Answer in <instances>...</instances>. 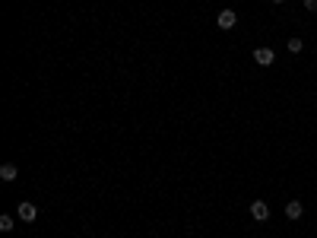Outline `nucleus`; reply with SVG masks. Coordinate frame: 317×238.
I'll return each instance as SVG.
<instances>
[{
	"mask_svg": "<svg viewBox=\"0 0 317 238\" xmlns=\"http://www.w3.org/2000/svg\"><path fill=\"white\" fill-rule=\"evenodd\" d=\"M235 22H238V13H235V10H222V13L216 16V26H219V29H235Z\"/></svg>",
	"mask_w": 317,
	"mask_h": 238,
	"instance_id": "nucleus-1",
	"label": "nucleus"
},
{
	"mask_svg": "<svg viewBox=\"0 0 317 238\" xmlns=\"http://www.w3.org/2000/svg\"><path fill=\"white\" fill-rule=\"evenodd\" d=\"M251 216L257 219V222H267V219H270V206L263 203V200H254V203H251Z\"/></svg>",
	"mask_w": 317,
	"mask_h": 238,
	"instance_id": "nucleus-2",
	"label": "nucleus"
},
{
	"mask_svg": "<svg viewBox=\"0 0 317 238\" xmlns=\"http://www.w3.org/2000/svg\"><path fill=\"white\" fill-rule=\"evenodd\" d=\"M254 60H257L260 67H270L276 60V54H273V48H257V51H254Z\"/></svg>",
	"mask_w": 317,
	"mask_h": 238,
	"instance_id": "nucleus-3",
	"label": "nucleus"
},
{
	"mask_svg": "<svg viewBox=\"0 0 317 238\" xmlns=\"http://www.w3.org/2000/svg\"><path fill=\"white\" fill-rule=\"evenodd\" d=\"M285 216H289V219H301V216H305V206H301L298 200H289V203H285Z\"/></svg>",
	"mask_w": 317,
	"mask_h": 238,
	"instance_id": "nucleus-4",
	"label": "nucleus"
},
{
	"mask_svg": "<svg viewBox=\"0 0 317 238\" xmlns=\"http://www.w3.org/2000/svg\"><path fill=\"white\" fill-rule=\"evenodd\" d=\"M16 175H19V168L13 165V162H3V165H0V178H3V181H16Z\"/></svg>",
	"mask_w": 317,
	"mask_h": 238,
	"instance_id": "nucleus-5",
	"label": "nucleus"
},
{
	"mask_svg": "<svg viewBox=\"0 0 317 238\" xmlns=\"http://www.w3.org/2000/svg\"><path fill=\"white\" fill-rule=\"evenodd\" d=\"M35 216H39V210H35L32 203H19V219H26V222H32Z\"/></svg>",
	"mask_w": 317,
	"mask_h": 238,
	"instance_id": "nucleus-6",
	"label": "nucleus"
},
{
	"mask_svg": "<svg viewBox=\"0 0 317 238\" xmlns=\"http://www.w3.org/2000/svg\"><path fill=\"white\" fill-rule=\"evenodd\" d=\"M301 48H305V42H301V38H289V51H292V54H298Z\"/></svg>",
	"mask_w": 317,
	"mask_h": 238,
	"instance_id": "nucleus-7",
	"label": "nucleus"
},
{
	"mask_svg": "<svg viewBox=\"0 0 317 238\" xmlns=\"http://www.w3.org/2000/svg\"><path fill=\"white\" fill-rule=\"evenodd\" d=\"M13 226H16L13 216H0V229H3V232H13Z\"/></svg>",
	"mask_w": 317,
	"mask_h": 238,
	"instance_id": "nucleus-8",
	"label": "nucleus"
},
{
	"mask_svg": "<svg viewBox=\"0 0 317 238\" xmlns=\"http://www.w3.org/2000/svg\"><path fill=\"white\" fill-rule=\"evenodd\" d=\"M305 6H308L311 13H317V0H305Z\"/></svg>",
	"mask_w": 317,
	"mask_h": 238,
	"instance_id": "nucleus-9",
	"label": "nucleus"
},
{
	"mask_svg": "<svg viewBox=\"0 0 317 238\" xmlns=\"http://www.w3.org/2000/svg\"><path fill=\"white\" fill-rule=\"evenodd\" d=\"M273 3H285V0H273Z\"/></svg>",
	"mask_w": 317,
	"mask_h": 238,
	"instance_id": "nucleus-10",
	"label": "nucleus"
}]
</instances>
